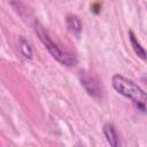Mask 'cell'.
<instances>
[{"label": "cell", "mask_w": 147, "mask_h": 147, "mask_svg": "<svg viewBox=\"0 0 147 147\" xmlns=\"http://www.w3.org/2000/svg\"><path fill=\"white\" fill-rule=\"evenodd\" d=\"M111 85L118 94L127 98L137 109H139L141 113L146 111V92L136 82L116 74L111 77Z\"/></svg>", "instance_id": "obj_1"}, {"label": "cell", "mask_w": 147, "mask_h": 147, "mask_svg": "<svg viewBox=\"0 0 147 147\" xmlns=\"http://www.w3.org/2000/svg\"><path fill=\"white\" fill-rule=\"evenodd\" d=\"M34 31L37 33V36L39 37L40 41L44 44L45 48L48 51V53L57 61L60 62L61 64L63 65H67V67H72V65H76L77 63V59L74 54L69 53V52H65V51H62L52 39L51 37L48 36V33L45 31V29L39 24L37 23L36 26H34Z\"/></svg>", "instance_id": "obj_2"}, {"label": "cell", "mask_w": 147, "mask_h": 147, "mask_svg": "<svg viewBox=\"0 0 147 147\" xmlns=\"http://www.w3.org/2000/svg\"><path fill=\"white\" fill-rule=\"evenodd\" d=\"M80 82H82V85L84 86V88L86 90V92L91 96H93V98H99L100 96L101 87H100L99 82L94 77H91V76L84 74V75L80 76Z\"/></svg>", "instance_id": "obj_3"}, {"label": "cell", "mask_w": 147, "mask_h": 147, "mask_svg": "<svg viewBox=\"0 0 147 147\" xmlns=\"http://www.w3.org/2000/svg\"><path fill=\"white\" fill-rule=\"evenodd\" d=\"M103 134L107 139V141L113 147H118L121 145L119 141V136L117 133V130L113 123H106L103 125Z\"/></svg>", "instance_id": "obj_4"}, {"label": "cell", "mask_w": 147, "mask_h": 147, "mask_svg": "<svg viewBox=\"0 0 147 147\" xmlns=\"http://www.w3.org/2000/svg\"><path fill=\"white\" fill-rule=\"evenodd\" d=\"M65 23H67V28L68 30L74 33V34H79L82 29H83V25H82V22L76 16V15H68L65 17Z\"/></svg>", "instance_id": "obj_5"}, {"label": "cell", "mask_w": 147, "mask_h": 147, "mask_svg": "<svg viewBox=\"0 0 147 147\" xmlns=\"http://www.w3.org/2000/svg\"><path fill=\"white\" fill-rule=\"evenodd\" d=\"M129 39H130V42H131V46L134 51V53L141 59V60H146V52L144 49V47L141 46V44L138 41L134 32L132 30L129 31Z\"/></svg>", "instance_id": "obj_6"}, {"label": "cell", "mask_w": 147, "mask_h": 147, "mask_svg": "<svg viewBox=\"0 0 147 147\" xmlns=\"http://www.w3.org/2000/svg\"><path fill=\"white\" fill-rule=\"evenodd\" d=\"M20 51H21L22 55L25 59H31L32 57V48L29 45V42L23 38H21V40H20Z\"/></svg>", "instance_id": "obj_7"}]
</instances>
